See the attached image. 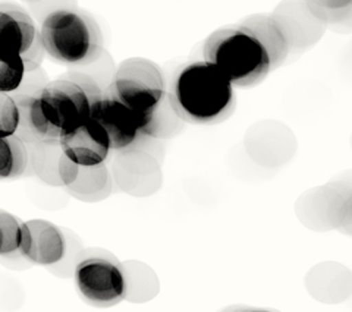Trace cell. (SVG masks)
<instances>
[{"label": "cell", "mask_w": 352, "mask_h": 312, "mask_svg": "<svg viewBox=\"0 0 352 312\" xmlns=\"http://www.w3.org/2000/svg\"><path fill=\"white\" fill-rule=\"evenodd\" d=\"M168 102L186 124L217 125L232 116L236 96L234 84L204 59L182 65L173 74Z\"/></svg>", "instance_id": "obj_1"}, {"label": "cell", "mask_w": 352, "mask_h": 312, "mask_svg": "<svg viewBox=\"0 0 352 312\" xmlns=\"http://www.w3.org/2000/svg\"><path fill=\"white\" fill-rule=\"evenodd\" d=\"M40 36L47 58L69 68L90 66L104 53L100 25L90 12L78 8L52 10L41 21Z\"/></svg>", "instance_id": "obj_2"}, {"label": "cell", "mask_w": 352, "mask_h": 312, "mask_svg": "<svg viewBox=\"0 0 352 312\" xmlns=\"http://www.w3.org/2000/svg\"><path fill=\"white\" fill-rule=\"evenodd\" d=\"M203 54L239 88L261 84L273 71L266 46L244 22L212 32L204 41Z\"/></svg>", "instance_id": "obj_3"}, {"label": "cell", "mask_w": 352, "mask_h": 312, "mask_svg": "<svg viewBox=\"0 0 352 312\" xmlns=\"http://www.w3.org/2000/svg\"><path fill=\"white\" fill-rule=\"evenodd\" d=\"M38 96L50 124L66 132L93 118L103 90L94 78L71 71L44 84Z\"/></svg>", "instance_id": "obj_4"}, {"label": "cell", "mask_w": 352, "mask_h": 312, "mask_svg": "<svg viewBox=\"0 0 352 312\" xmlns=\"http://www.w3.org/2000/svg\"><path fill=\"white\" fill-rule=\"evenodd\" d=\"M106 91L138 113H156L168 100V84L160 66L146 58L120 62Z\"/></svg>", "instance_id": "obj_5"}, {"label": "cell", "mask_w": 352, "mask_h": 312, "mask_svg": "<svg viewBox=\"0 0 352 312\" xmlns=\"http://www.w3.org/2000/svg\"><path fill=\"white\" fill-rule=\"evenodd\" d=\"M162 107L156 113H138L104 90L102 100L94 109L93 119L107 132L112 151L128 153L135 151L146 138L159 135Z\"/></svg>", "instance_id": "obj_6"}, {"label": "cell", "mask_w": 352, "mask_h": 312, "mask_svg": "<svg viewBox=\"0 0 352 312\" xmlns=\"http://www.w3.org/2000/svg\"><path fill=\"white\" fill-rule=\"evenodd\" d=\"M75 287L88 305L115 307L126 298V278L110 255H88L75 267Z\"/></svg>", "instance_id": "obj_7"}, {"label": "cell", "mask_w": 352, "mask_h": 312, "mask_svg": "<svg viewBox=\"0 0 352 312\" xmlns=\"http://www.w3.org/2000/svg\"><path fill=\"white\" fill-rule=\"evenodd\" d=\"M0 49L21 54L30 72L38 71L46 58L34 18L16 3H0Z\"/></svg>", "instance_id": "obj_8"}, {"label": "cell", "mask_w": 352, "mask_h": 312, "mask_svg": "<svg viewBox=\"0 0 352 312\" xmlns=\"http://www.w3.org/2000/svg\"><path fill=\"white\" fill-rule=\"evenodd\" d=\"M352 188V172L340 175L338 179L304 192L295 205L300 221L314 232L336 230L340 208Z\"/></svg>", "instance_id": "obj_9"}, {"label": "cell", "mask_w": 352, "mask_h": 312, "mask_svg": "<svg viewBox=\"0 0 352 312\" xmlns=\"http://www.w3.org/2000/svg\"><path fill=\"white\" fill-rule=\"evenodd\" d=\"M59 147L62 154L81 167L104 164L112 151L107 132L93 118L78 126L62 132Z\"/></svg>", "instance_id": "obj_10"}, {"label": "cell", "mask_w": 352, "mask_h": 312, "mask_svg": "<svg viewBox=\"0 0 352 312\" xmlns=\"http://www.w3.org/2000/svg\"><path fill=\"white\" fill-rule=\"evenodd\" d=\"M273 16L288 40L291 53H301L313 47L327 28V24L308 9L304 0H283Z\"/></svg>", "instance_id": "obj_11"}, {"label": "cell", "mask_w": 352, "mask_h": 312, "mask_svg": "<svg viewBox=\"0 0 352 312\" xmlns=\"http://www.w3.org/2000/svg\"><path fill=\"white\" fill-rule=\"evenodd\" d=\"M41 87H27L22 85L12 96L19 109V124L15 132L18 137L27 146H37V144H49L54 146L59 144L62 132L54 128L46 118L40 102Z\"/></svg>", "instance_id": "obj_12"}, {"label": "cell", "mask_w": 352, "mask_h": 312, "mask_svg": "<svg viewBox=\"0 0 352 312\" xmlns=\"http://www.w3.org/2000/svg\"><path fill=\"white\" fill-rule=\"evenodd\" d=\"M66 255V239L54 223L34 219L25 221V238L21 257L32 265L50 267L59 264Z\"/></svg>", "instance_id": "obj_13"}, {"label": "cell", "mask_w": 352, "mask_h": 312, "mask_svg": "<svg viewBox=\"0 0 352 312\" xmlns=\"http://www.w3.org/2000/svg\"><path fill=\"white\" fill-rule=\"evenodd\" d=\"M305 285L311 296L324 304H327L329 287H333L338 302H342L352 292V273L336 263L318 264L308 273Z\"/></svg>", "instance_id": "obj_14"}, {"label": "cell", "mask_w": 352, "mask_h": 312, "mask_svg": "<svg viewBox=\"0 0 352 312\" xmlns=\"http://www.w3.org/2000/svg\"><path fill=\"white\" fill-rule=\"evenodd\" d=\"M242 22L258 36L270 54L273 71L278 69L279 66L285 63L291 52L288 40H286L276 18L273 16V14H257L247 16L245 19H242Z\"/></svg>", "instance_id": "obj_15"}, {"label": "cell", "mask_w": 352, "mask_h": 312, "mask_svg": "<svg viewBox=\"0 0 352 312\" xmlns=\"http://www.w3.org/2000/svg\"><path fill=\"white\" fill-rule=\"evenodd\" d=\"M31 157L27 144L18 137H0V181H15L28 175Z\"/></svg>", "instance_id": "obj_16"}, {"label": "cell", "mask_w": 352, "mask_h": 312, "mask_svg": "<svg viewBox=\"0 0 352 312\" xmlns=\"http://www.w3.org/2000/svg\"><path fill=\"white\" fill-rule=\"evenodd\" d=\"M28 66L21 54L0 49V91L14 94L25 84Z\"/></svg>", "instance_id": "obj_17"}, {"label": "cell", "mask_w": 352, "mask_h": 312, "mask_svg": "<svg viewBox=\"0 0 352 312\" xmlns=\"http://www.w3.org/2000/svg\"><path fill=\"white\" fill-rule=\"evenodd\" d=\"M25 238V221L0 210V258L21 255Z\"/></svg>", "instance_id": "obj_18"}, {"label": "cell", "mask_w": 352, "mask_h": 312, "mask_svg": "<svg viewBox=\"0 0 352 312\" xmlns=\"http://www.w3.org/2000/svg\"><path fill=\"white\" fill-rule=\"evenodd\" d=\"M304 2L327 25L339 27L352 16V0H304Z\"/></svg>", "instance_id": "obj_19"}, {"label": "cell", "mask_w": 352, "mask_h": 312, "mask_svg": "<svg viewBox=\"0 0 352 312\" xmlns=\"http://www.w3.org/2000/svg\"><path fill=\"white\" fill-rule=\"evenodd\" d=\"M19 124V109L12 94L0 91V137L15 135Z\"/></svg>", "instance_id": "obj_20"}, {"label": "cell", "mask_w": 352, "mask_h": 312, "mask_svg": "<svg viewBox=\"0 0 352 312\" xmlns=\"http://www.w3.org/2000/svg\"><path fill=\"white\" fill-rule=\"evenodd\" d=\"M336 230L344 233V235L352 236V188L349 189V192L345 197L342 208H340L339 223H338Z\"/></svg>", "instance_id": "obj_21"}, {"label": "cell", "mask_w": 352, "mask_h": 312, "mask_svg": "<svg viewBox=\"0 0 352 312\" xmlns=\"http://www.w3.org/2000/svg\"><path fill=\"white\" fill-rule=\"evenodd\" d=\"M339 27H348V28H352V16L345 22V24H342V25H339Z\"/></svg>", "instance_id": "obj_22"}, {"label": "cell", "mask_w": 352, "mask_h": 312, "mask_svg": "<svg viewBox=\"0 0 352 312\" xmlns=\"http://www.w3.org/2000/svg\"><path fill=\"white\" fill-rule=\"evenodd\" d=\"M22 2H27V3H38V2H41V0H22Z\"/></svg>", "instance_id": "obj_23"}, {"label": "cell", "mask_w": 352, "mask_h": 312, "mask_svg": "<svg viewBox=\"0 0 352 312\" xmlns=\"http://www.w3.org/2000/svg\"><path fill=\"white\" fill-rule=\"evenodd\" d=\"M351 142H352V141H351Z\"/></svg>", "instance_id": "obj_24"}]
</instances>
